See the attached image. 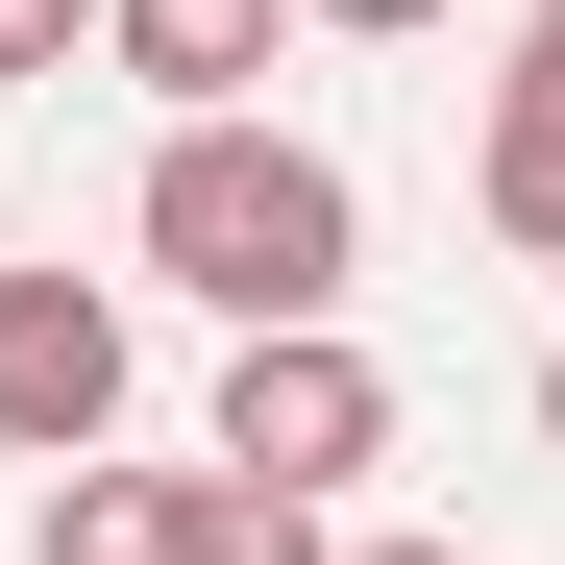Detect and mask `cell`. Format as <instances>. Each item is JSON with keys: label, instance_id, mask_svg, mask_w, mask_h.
<instances>
[{"label": "cell", "instance_id": "6da1fadb", "mask_svg": "<svg viewBox=\"0 0 565 565\" xmlns=\"http://www.w3.org/2000/svg\"><path fill=\"white\" fill-rule=\"evenodd\" d=\"M124 246H148V296H198L222 344H270V320H344L369 198H344V148H296V124L246 99V124H172V148H148Z\"/></svg>", "mask_w": 565, "mask_h": 565}, {"label": "cell", "instance_id": "30bf717a", "mask_svg": "<svg viewBox=\"0 0 565 565\" xmlns=\"http://www.w3.org/2000/svg\"><path fill=\"white\" fill-rule=\"evenodd\" d=\"M344 565H467V541H344Z\"/></svg>", "mask_w": 565, "mask_h": 565}, {"label": "cell", "instance_id": "8fae6325", "mask_svg": "<svg viewBox=\"0 0 565 565\" xmlns=\"http://www.w3.org/2000/svg\"><path fill=\"white\" fill-rule=\"evenodd\" d=\"M541 443H565V344H541Z\"/></svg>", "mask_w": 565, "mask_h": 565}, {"label": "cell", "instance_id": "ba28073f", "mask_svg": "<svg viewBox=\"0 0 565 565\" xmlns=\"http://www.w3.org/2000/svg\"><path fill=\"white\" fill-rule=\"evenodd\" d=\"M99 50V0H0V74H74Z\"/></svg>", "mask_w": 565, "mask_h": 565}, {"label": "cell", "instance_id": "5b68a950", "mask_svg": "<svg viewBox=\"0 0 565 565\" xmlns=\"http://www.w3.org/2000/svg\"><path fill=\"white\" fill-rule=\"evenodd\" d=\"M467 198H492V246H541V270H565V50H541V25H516V74H492Z\"/></svg>", "mask_w": 565, "mask_h": 565}, {"label": "cell", "instance_id": "7a4b0ae2", "mask_svg": "<svg viewBox=\"0 0 565 565\" xmlns=\"http://www.w3.org/2000/svg\"><path fill=\"white\" fill-rule=\"evenodd\" d=\"M198 467H246V492H344V467H394V369H369L344 320H270V344H222Z\"/></svg>", "mask_w": 565, "mask_h": 565}, {"label": "cell", "instance_id": "8992f818", "mask_svg": "<svg viewBox=\"0 0 565 565\" xmlns=\"http://www.w3.org/2000/svg\"><path fill=\"white\" fill-rule=\"evenodd\" d=\"M25 565H198V467H74L25 516Z\"/></svg>", "mask_w": 565, "mask_h": 565}, {"label": "cell", "instance_id": "277c9868", "mask_svg": "<svg viewBox=\"0 0 565 565\" xmlns=\"http://www.w3.org/2000/svg\"><path fill=\"white\" fill-rule=\"evenodd\" d=\"M270 50H296V0H99V74H124V99H172V124H246Z\"/></svg>", "mask_w": 565, "mask_h": 565}, {"label": "cell", "instance_id": "52a82bcc", "mask_svg": "<svg viewBox=\"0 0 565 565\" xmlns=\"http://www.w3.org/2000/svg\"><path fill=\"white\" fill-rule=\"evenodd\" d=\"M198 565H344L320 492H246V467H198Z\"/></svg>", "mask_w": 565, "mask_h": 565}, {"label": "cell", "instance_id": "3957f363", "mask_svg": "<svg viewBox=\"0 0 565 565\" xmlns=\"http://www.w3.org/2000/svg\"><path fill=\"white\" fill-rule=\"evenodd\" d=\"M0 443L25 467H99L124 443V296L99 270H0Z\"/></svg>", "mask_w": 565, "mask_h": 565}, {"label": "cell", "instance_id": "9c48e42d", "mask_svg": "<svg viewBox=\"0 0 565 565\" xmlns=\"http://www.w3.org/2000/svg\"><path fill=\"white\" fill-rule=\"evenodd\" d=\"M296 25H369V50H418V25H443V0H296Z\"/></svg>", "mask_w": 565, "mask_h": 565}, {"label": "cell", "instance_id": "7c38bea8", "mask_svg": "<svg viewBox=\"0 0 565 565\" xmlns=\"http://www.w3.org/2000/svg\"><path fill=\"white\" fill-rule=\"evenodd\" d=\"M541 50H565V0H541Z\"/></svg>", "mask_w": 565, "mask_h": 565}]
</instances>
